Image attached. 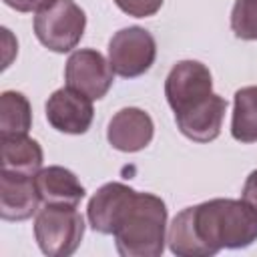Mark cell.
<instances>
[{"instance_id":"1","label":"cell","mask_w":257,"mask_h":257,"mask_svg":"<svg viewBox=\"0 0 257 257\" xmlns=\"http://www.w3.org/2000/svg\"><path fill=\"white\" fill-rule=\"evenodd\" d=\"M203 257L221 249H243L257 241V209L239 199H211L187 207Z\"/></svg>"},{"instance_id":"2","label":"cell","mask_w":257,"mask_h":257,"mask_svg":"<svg viewBox=\"0 0 257 257\" xmlns=\"http://www.w3.org/2000/svg\"><path fill=\"white\" fill-rule=\"evenodd\" d=\"M167 241V205L153 193H137L114 231L122 257H159Z\"/></svg>"},{"instance_id":"3","label":"cell","mask_w":257,"mask_h":257,"mask_svg":"<svg viewBox=\"0 0 257 257\" xmlns=\"http://www.w3.org/2000/svg\"><path fill=\"white\" fill-rule=\"evenodd\" d=\"M84 235V219L76 207L44 205L34 221V237L40 251L48 257L72 255Z\"/></svg>"},{"instance_id":"4","label":"cell","mask_w":257,"mask_h":257,"mask_svg":"<svg viewBox=\"0 0 257 257\" xmlns=\"http://www.w3.org/2000/svg\"><path fill=\"white\" fill-rule=\"evenodd\" d=\"M84 28L86 14L74 0H56L34 16V34L52 52L76 48Z\"/></svg>"},{"instance_id":"5","label":"cell","mask_w":257,"mask_h":257,"mask_svg":"<svg viewBox=\"0 0 257 257\" xmlns=\"http://www.w3.org/2000/svg\"><path fill=\"white\" fill-rule=\"evenodd\" d=\"M157 56V42L153 34L141 26H128L112 34L108 42V62L122 78L145 74Z\"/></svg>"},{"instance_id":"6","label":"cell","mask_w":257,"mask_h":257,"mask_svg":"<svg viewBox=\"0 0 257 257\" xmlns=\"http://www.w3.org/2000/svg\"><path fill=\"white\" fill-rule=\"evenodd\" d=\"M209 94H213V78L209 68L199 60L177 62L165 80V96L175 114L189 110Z\"/></svg>"},{"instance_id":"7","label":"cell","mask_w":257,"mask_h":257,"mask_svg":"<svg viewBox=\"0 0 257 257\" xmlns=\"http://www.w3.org/2000/svg\"><path fill=\"white\" fill-rule=\"evenodd\" d=\"M112 66L94 48H80L66 60L64 80L66 86L86 94L92 100L102 98L112 86Z\"/></svg>"},{"instance_id":"8","label":"cell","mask_w":257,"mask_h":257,"mask_svg":"<svg viewBox=\"0 0 257 257\" xmlns=\"http://www.w3.org/2000/svg\"><path fill=\"white\" fill-rule=\"evenodd\" d=\"M46 120L52 128L66 135H82L90 128L94 108L92 98L64 86L54 90L46 100Z\"/></svg>"},{"instance_id":"9","label":"cell","mask_w":257,"mask_h":257,"mask_svg":"<svg viewBox=\"0 0 257 257\" xmlns=\"http://www.w3.org/2000/svg\"><path fill=\"white\" fill-rule=\"evenodd\" d=\"M137 191L122 183L102 185L88 201V223L94 231L102 235H114L120 219L124 217L128 205L133 203Z\"/></svg>"},{"instance_id":"10","label":"cell","mask_w":257,"mask_h":257,"mask_svg":"<svg viewBox=\"0 0 257 257\" xmlns=\"http://www.w3.org/2000/svg\"><path fill=\"white\" fill-rule=\"evenodd\" d=\"M36 177L0 171V215L4 221H26L40 205Z\"/></svg>"},{"instance_id":"11","label":"cell","mask_w":257,"mask_h":257,"mask_svg":"<svg viewBox=\"0 0 257 257\" xmlns=\"http://www.w3.org/2000/svg\"><path fill=\"white\" fill-rule=\"evenodd\" d=\"M155 135V124L149 112L137 106L120 108L108 122L106 139L112 149L122 153H137L143 151Z\"/></svg>"},{"instance_id":"12","label":"cell","mask_w":257,"mask_h":257,"mask_svg":"<svg viewBox=\"0 0 257 257\" xmlns=\"http://www.w3.org/2000/svg\"><path fill=\"white\" fill-rule=\"evenodd\" d=\"M227 110V100L219 94H209L199 104L185 112L175 114L179 131L195 143H211L219 137L223 126V116Z\"/></svg>"},{"instance_id":"13","label":"cell","mask_w":257,"mask_h":257,"mask_svg":"<svg viewBox=\"0 0 257 257\" xmlns=\"http://www.w3.org/2000/svg\"><path fill=\"white\" fill-rule=\"evenodd\" d=\"M36 189L44 205H66V207H78V203L84 199L86 193L80 181L76 179V175L58 165L38 171Z\"/></svg>"},{"instance_id":"14","label":"cell","mask_w":257,"mask_h":257,"mask_svg":"<svg viewBox=\"0 0 257 257\" xmlns=\"http://www.w3.org/2000/svg\"><path fill=\"white\" fill-rule=\"evenodd\" d=\"M2 143V171L36 177L42 169V147L28 135L0 137Z\"/></svg>"},{"instance_id":"15","label":"cell","mask_w":257,"mask_h":257,"mask_svg":"<svg viewBox=\"0 0 257 257\" xmlns=\"http://www.w3.org/2000/svg\"><path fill=\"white\" fill-rule=\"evenodd\" d=\"M231 135L239 143H257V86H243L233 98Z\"/></svg>"},{"instance_id":"16","label":"cell","mask_w":257,"mask_h":257,"mask_svg":"<svg viewBox=\"0 0 257 257\" xmlns=\"http://www.w3.org/2000/svg\"><path fill=\"white\" fill-rule=\"evenodd\" d=\"M32 126V108L28 98L16 90L0 94V137L28 135Z\"/></svg>"},{"instance_id":"17","label":"cell","mask_w":257,"mask_h":257,"mask_svg":"<svg viewBox=\"0 0 257 257\" xmlns=\"http://www.w3.org/2000/svg\"><path fill=\"white\" fill-rule=\"evenodd\" d=\"M231 30L241 40H257V0H235Z\"/></svg>"},{"instance_id":"18","label":"cell","mask_w":257,"mask_h":257,"mask_svg":"<svg viewBox=\"0 0 257 257\" xmlns=\"http://www.w3.org/2000/svg\"><path fill=\"white\" fill-rule=\"evenodd\" d=\"M114 4L128 16L147 18L161 10L163 0H114Z\"/></svg>"},{"instance_id":"19","label":"cell","mask_w":257,"mask_h":257,"mask_svg":"<svg viewBox=\"0 0 257 257\" xmlns=\"http://www.w3.org/2000/svg\"><path fill=\"white\" fill-rule=\"evenodd\" d=\"M54 2L56 0H4L6 6H10L18 12H40Z\"/></svg>"},{"instance_id":"20","label":"cell","mask_w":257,"mask_h":257,"mask_svg":"<svg viewBox=\"0 0 257 257\" xmlns=\"http://www.w3.org/2000/svg\"><path fill=\"white\" fill-rule=\"evenodd\" d=\"M243 201H247L253 209H257V169L247 177L243 185Z\"/></svg>"}]
</instances>
